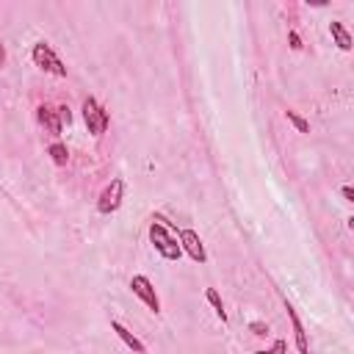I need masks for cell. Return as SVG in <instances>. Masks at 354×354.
Returning <instances> with one entry per match:
<instances>
[{
    "instance_id": "e0dca14e",
    "label": "cell",
    "mask_w": 354,
    "mask_h": 354,
    "mask_svg": "<svg viewBox=\"0 0 354 354\" xmlns=\"http://www.w3.org/2000/svg\"><path fill=\"white\" fill-rule=\"evenodd\" d=\"M340 194H343V200H346V202H354V191H351V186H343V189H340Z\"/></svg>"
},
{
    "instance_id": "52a82bcc",
    "label": "cell",
    "mask_w": 354,
    "mask_h": 354,
    "mask_svg": "<svg viewBox=\"0 0 354 354\" xmlns=\"http://www.w3.org/2000/svg\"><path fill=\"white\" fill-rule=\"evenodd\" d=\"M37 119H39V125L50 133V136H61V130H64V122H61V114H59V108H53V105H39L37 108Z\"/></svg>"
},
{
    "instance_id": "ac0fdd59",
    "label": "cell",
    "mask_w": 354,
    "mask_h": 354,
    "mask_svg": "<svg viewBox=\"0 0 354 354\" xmlns=\"http://www.w3.org/2000/svg\"><path fill=\"white\" fill-rule=\"evenodd\" d=\"M3 64H6V48L0 45V67H3Z\"/></svg>"
},
{
    "instance_id": "277c9868",
    "label": "cell",
    "mask_w": 354,
    "mask_h": 354,
    "mask_svg": "<svg viewBox=\"0 0 354 354\" xmlns=\"http://www.w3.org/2000/svg\"><path fill=\"white\" fill-rule=\"evenodd\" d=\"M122 200H125V180H122V177H114V180L103 189L100 200H97V211H100L103 216L116 214V211L122 208Z\"/></svg>"
},
{
    "instance_id": "30bf717a",
    "label": "cell",
    "mask_w": 354,
    "mask_h": 354,
    "mask_svg": "<svg viewBox=\"0 0 354 354\" xmlns=\"http://www.w3.org/2000/svg\"><path fill=\"white\" fill-rule=\"evenodd\" d=\"M329 34H332L335 45H337L343 53H348V50H351V34L343 28V23H329Z\"/></svg>"
},
{
    "instance_id": "9a60e30c",
    "label": "cell",
    "mask_w": 354,
    "mask_h": 354,
    "mask_svg": "<svg viewBox=\"0 0 354 354\" xmlns=\"http://www.w3.org/2000/svg\"><path fill=\"white\" fill-rule=\"evenodd\" d=\"M249 329H252V335H269V326H266L263 321H252Z\"/></svg>"
},
{
    "instance_id": "2e32d148",
    "label": "cell",
    "mask_w": 354,
    "mask_h": 354,
    "mask_svg": "<svg viewBox=\"0 0 354 354\" xmlns=\"http://www.w3.org/2000/svg\"><path fill=\"white\" fill-rule=\"evenodd\" d=\"M288 42H291V48H293V50H302V39H299V34H296V31H291V34H288Z\"/></svg>"
},
{
    "instance_id": "ba28073f",
    "label": "cell",
    "mask_w": 354,
    "mask_h": 354,
    "mask_svg": "<svg viewBox=\"0 0 354 354\" xmlns=\"http://www.w3.org/2000/svg\"><path fill=\"white\" fill-rule=\"evenodd\" d=\"M285 310H288V318H291V326H293V340H296V348L299 354H310V343H307V332H304V324L296 313V307L285 299Z\"/></svg>"
},
{
    "instance_id": "5b68a950",
    "label": "cell",
    "mask_w": 354,
    "mask_h": 354,
    "mask_svg": "<svg viewBox=\"0 0 354 354\" xmlns=\"http://www.w3.org/2000/svg\"><path fill=\"white\" fill-rule=\"evenodd\" d=\"M130 291H133V296H138L141 302H144V307L149 310V313H160V299H158V293H155V285H152V280L149 277H144V274H136L133 280H130Z\"/></svg>"
},
{
    "instance_id": "6da1fadb",
    "label": "cell",
    "mask_w": 354,
    "mask_h": 354,
    "mask_svg": "<svg viewBox=\"0 0 354 354\" xmlns=\"http://www.w3.org/2000/svg\"><path fill=\"white\" fill-rule=\"evenodd\" d=\"M149 244L155 247V252H158L163 260H180V258H183L180 241L171 236V225H169L163 216H152V225H149Z\"/></svg>"
},
{
    "instance_id": "9c48e42d",
    "label": "cell",
    "mask_w": 354,
    "mask_h": 354,
    "mask_svg": "<svg viewBox=\"0 0 354 354\" xmlns=\"http://www.w3.org/2000/svg\"><path fill=\"white\" fill-rule=\"evenodd\" d=\"M111 329L119 335V340H122L130 351H136V354H147V346H144V343H141V340H138V337H136V335H133L122 321H111Z\"/></svg>"
},
{
    "instance_id": "7c38bea8",
    "label": "cell",
    "mask_w": 354,
    "mask_h": 354,
    "mask_svg": "<svg viewBox=\"0 0 354 354\" xmlns=\"http://www.w3.org/2000/svg\"><path fill=\"white\" fill-rule=\"evenodd\" d=\"M205 299L211 302V307L216 310V315L222 318V324H227V310H225V302H222L219 291H216V288H208V291H205Z\"/></svg>"
},
{
    "instance_id": "5bb4252c",
    "label": "cell",
    "mask_w": 354,
    "mask_h": 354,
    "mask_svg": "<svg viewBox=\"0 0 354 354\" xmlns=\"http://www.w3.org/2000/svg\"><path fill=\"white\" fill-rule=\"evenodd\" d=\"M285 351H288V343H285L282 337H277L271 348H260V351H255V354H285Z\"/></svg>"
},
{
    "instance_id": "4fadbf2b",
    "label": "cell",
    "mask_w": 354,
    "mask_h": 354,
    "mask_svg": "<svg viewBox=\"0 0 354 354\" xmlns=\"http://www.w3.org/2000/svg\"><path fill=\"white\" fill-rule=\"evenodd\" d=\"M285 119H288L299 133H310V122H307L304 116H299L296 111H291V108H288V111H285Z\"/></svg>"
},
{
    "instance_id": "8fae6325",
    "label": "cell",
    "mask_w": 354,
    "mask_h": 354,
    "mask_svg": "<svg viewBox=\"0 0 354 354\" xmlns=\"http://www.w3.org/2000/svg\"><path fill=\"white\" fill-rule=\"evenodd\" d=\"M48 155L53 158L56 166H67V163H70V149H67V144H61V141H53V144L48 147Z\"/></svg>"
},
{
    "instance_id": "3957f363",
    "label": "cell",
    "mask_w": 354,
    "mask_h": 354,
    "mask_svg": "<svg viewBox=\"0 0 354 354\" xmlns=\"http://www.w3.org/2000/svg\"><path fill=\"white\" fill-rule=\"evenodd\" d=\"M83 119H86V127H89V133L94 138H100L108 130V125H111V114L94 97H86L83 100Z\"/></svg>"
},
{
    "instance_id": "8992f818",
    "label": "cell",
    "mask_w": 354,
    "mask_h": 354,
    "mask_svg": "<svg viewBox=\"0 0 354 354\" xmlns=\"http://www.w3.org/2000/svg\"><path fill=\"white\" fill-rule=\"evenodd\" d=\"M177 241H180L183 255H189L194 263H205V260H208L205 244H202V238H200L194 230H180V236H177Z\"/></svg>"
},
{
    "instance_id": "7a4b0ae2",
    "label": "cell",
    "mask_w": 354,
    "mask_h": 354,
    "mask_svg": "<svg viewBox=\"0 0 354 354\" xmlns=\"http://www.w3.org/2000/svg\"><path fill=\"white\" fill-rule=\"evenodd\" d=\"M31 59H34V64H37L42 72L56 75V78H67V64L59 59V53L53 50L50 42H37L34 50H31Z\"/></svg>"
}]
</instances>
